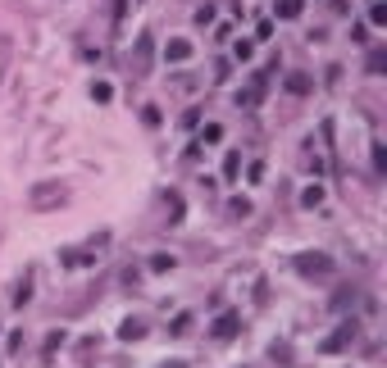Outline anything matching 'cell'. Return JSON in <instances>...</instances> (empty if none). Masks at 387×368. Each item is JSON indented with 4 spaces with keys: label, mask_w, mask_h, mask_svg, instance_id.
Returning a JSON list of instances; mask_svg holds the SVG:
<instances>
[{
    "label": "cell",
    "mask_w": 387,
    "mask_h": 368,
    "mask_svg": "<svg viewBox=\"0 0 387 368\" xmlns=\"http://www.w3.org/2000/svg\"><path fill=\"white\" fill-rule=\"evenodd\" d=\"M237 332H242V318H237V314H219V323H214V341H232Z\"/></svg>",
    "instance_id": "obj_3"
},
{
    "label": "cell",
    "mask_w": 387,
    "mask_h": 368,
    "mask_svg": "<svg viewBox=\"0 0 387 368\" xmlns=\"http://www.w3.org/2000/svg\"><path fill=\"white\" fill-rule=\"evenodd\" d=\"M292 264H296L301 278H332V273H337L332 255H323V250H305V255H296Z\"/></svg>",
    "instance_id": "obj_1"
},
{
    "label": "cell",
    "mask_w": 387,
    "mask_h": 368,
    "mask_svg": "<svg viewBox=\"0 0 387 368\" xmlns=\"http://www.w3.org/2000/svg\"><path fill=\"white\" fill-rule=\"evenodd\" d=\"M301 10H305V0H278V5H274V14H278V19H283V23L301 19Z\"/></svg>",
    "instance_id": "obj_4"
},
{
    "label": "cell",
    "mask_w": 387,
    "mask_h": 368,
    "mask_svg": "<svg viewBox=\"0 0 387 368\" xmlns=\"http://www.w3.org/2000/svg\"><path fill=\"white\" fill-rule=\"evenodd\" d=\"M383 68H387V50H369L365 73H369V77H383Z\"/></svg>",
    "instance_id": "obj_6"
},
{
    "label": "cell",
    "mask_w": 387,
    "mask_h": 368,
    "mask_svg": "<svg viewBox=\"0 0 387 368\" xmlns=\"http://www.w3.org/2000/svg\"><path fill=\"white\" fill-rule=\"evenodd\" d=\"M351 341H355V323H342L337 332L328 336V341H323V355H337V350H346Z\"/></svg>",
    "instance_id": "obj_2"
},
{
    "label": "cell",
    "mask_w": 387,
    "mask_h": 368,
    "mask_svg": "<svg viewBox=\"0 0 387 368\" xmlns=\"http://www.w3.org/2000/svg\"><path fill=\"white\" fill-rule=\"evenodd\" d=\"M91 96H96V100H100V105H105V100H110V96H114V87H110V82H96V87H91Z\"/></svg>",
    "instance_id": "obj_13"
},
{
    "label": "cell",
    "mask_w": 387,
    "mask_h": 368,
    "mask_svg": "<svg viewBox=\"0 0 387 368\" xmlns=\"http://www.w3.org/2000/svg\"><path fill=\"white\" fill-rule=\"evenodd\" d=\"M119 336H123V341H142V336H146V323H137V318H128V323L119 327Z\"/></svg>",
    "instance_id": "obj_7"
},
{
    "label": "cell",
    "mask_w": 387,
    "mask_h": 368,
    "mask_svg": "<svg viewBox=\"0 0 387 368\" xmlns=\"http://www.w3.org/2000/svg\"><path fill=\"white\" fill-rule=\"evenodd\" d=\"M123 10H128V0H114V23H123Z\"/></svg>",
    "instance_id": "obj_17"
},
{
    "label": "cell",
    "mask_w": 387,
    "mask_h": 368,
    "mask_svg": "<svg viewBox=\"0 0 387 368\" xmlns=\"http://www.w3.org/2000/svg\"><path fill=\"white\" fill-rule=\"evenodd\" d=\"M151 269H155V273H164V269H173V255H155V260H151Z\"/></svg>",
    "instance_id": "obj_14"
},
{
    "label": "cell",
    "mask_w": 387,
    "mask_h": 368,
    "mask_svg": "<svg viewBox=\"0 0 387 368\" xmlns=\"http://www.w3.org/2000/svg\"><path fill=\"white\" fill-rule=\"evenodd\" d=\"M28 296H32V278L19 282V291H14V304H28Z\"/></svg>",
    "instance_id": "obj_11"
},
{
    "label": "cell",
    "mask_w": 387,
    "mask_h": 368,
    "mask_svg": "<svg viewBox=\"0 0 387 368\" xmlns=\"http://www.w3.org/2000/svg\"><path fill=\"white\" fill-rule=\"evenodd\" d=\"M169 332H173V336L191 332V314H178V318H173V327H169Z\"/></svg>",
    "instance_id": "obj_12"
},
{
    "label": "cell",
    "mask_w": 387,
    "mask_h": 368,
    "mask_svg": "<svg viewBox=\"0 0 387 368\" xmlns=\"http://www.w3.org/2000/svg\"><path fill=\"white\" fill-rule=\"evenodd\" d=\"M228 214H232V218H246V214H251V200H242V195H237V200H228Z\"/></svg>",
    "instance_id": "obj_9"
},
{
    "label": "cell",
    "mask_w": 387,
    "mask_h": 368,
    "mask_svg": "<svg viewBox=\"0 0 387 368\" xmlns=\"http://www.w3.org/2000/svg\"><path fill=\"white\" fill-rule=\"evenodd\" d=\"M374 168H378V173L387 168V151H383V146H374Z\"/></svg>",
    "instance_id": "obj_16"
},
{
    "label": "cell",
    "mask_w": 387,
    "mask_h": 368,
    "mask_svg": "<svg viewBox=\"0 0 387 368\" xmlns=\"http://www.w3.org/2000/svg\"><path fill=\"white\" fill-rule=\"evenodd\" d=\"M164 368H187V364H182V359H169V364Z\"/></svg>",
    "instance_id": "obj_18"
},
{
    "label": "cell",
    "mask_w": 387,
    "mask_h": 368,
    "mask_svg": "<svg viewBox=\"0 0 387 368\" xmlns=\"http://www.w3.org/2000/svg\"><path fill=\"white\" fill-rule=\"evenodd\" d=\"M219 137H223V128H219V123H210V128L200 132V141H219Z\"/></svg>",
    "instance_id": "obj_15"
},
{
    "label": "cell",
    "mask_w": 387,
    "mask_h": 368,
    "mask_svg": "<svg viewBox=\"0 0 387 368\" xmlns=\"http://www.w3.org/2000/svg\"><path fill=\"white\" fill-rule=\"evenodd\" d=\"M369 23H378V28L387 23V5H383V0H374V5H369Z\"/></svg>",
    "instance_id": "obj_10"
},
{
    "label": "cell",
    "mask_w": 387,
    "mask_h": 368,
    "mask_svg": "<svg viewBox=\"0 0 387 368\" xmlns=\"http://www.w3.org/2000/svg\"><path fill=\"white\" fill-rule=\"evenodd\" d=\"M301 205H305V209L323 205V186H305V191H301Z\"/></svg>",
    "instance_id": "obj_8"
},
{
    "label": "cell",
    "mask_w": 387,
    "mask_h": 368,
    "mask_svg": "<svg viewBox=\"0 0 387 368\" xmlns=\"http://www.w3.org/2000/svg\"><path fill=\"white\" fill-rule=\"evenodd\" d=\"M164 59H173V64L191 59V41H169V46H164Z\"/></svg>",
    "instance_id": "obj_5"
}]
</instances>
